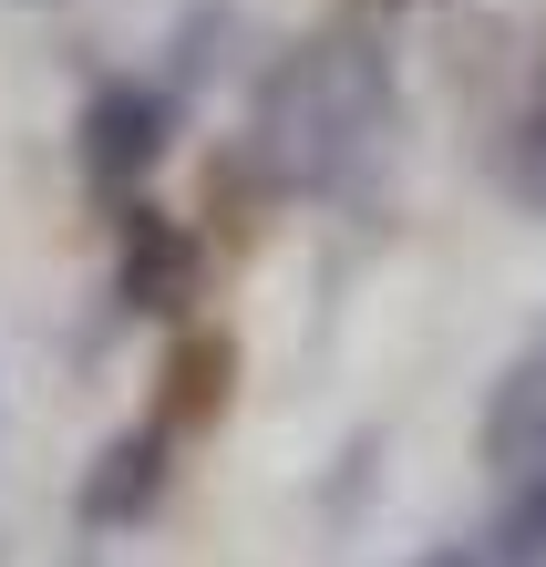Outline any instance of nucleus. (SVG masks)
<instances>
[{"label":"nucleus","instance_id":"1","mask_svg":"<svg viewBox=\"0 0 546 567\" xmlns=\"http://www.w3.org/2000/svg\"><path fill=\"white\" fill-rule=\"evenodd\" d=\"M165 124H176V104H165L155 83H104L83 104V176L104 186V196H124L134 176H155Z\"/></svg>","mask_w":546,"mask_h":567}]
</instances>
